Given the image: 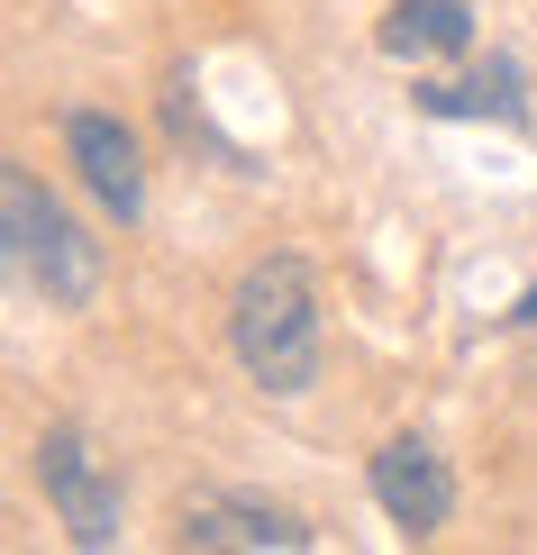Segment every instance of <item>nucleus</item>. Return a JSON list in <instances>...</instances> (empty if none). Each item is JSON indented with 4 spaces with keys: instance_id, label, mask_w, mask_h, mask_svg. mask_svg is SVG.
<instances>
[{
    "instance_id": "obj_9",
    "label": "nucleus",
    "mask_w": 537,
    "mask_h": 555,
    "mask_svg": "<svg viewBox=\"0 0 537 555\" xmlns=\"http://www.w3.org/2000/svg\"><path fill=\"white\" fill-rule=\"evenodd\" d=\"M520 319H528V328H537V292H528V300H520Z\"/></svg>"
},
{
    "instance_id": "obj_1",
    "label": "nucleus",
    "mask_w": 537,
    "mask_h": 555,
    "mask_svg": "<svg viewBox=\"0 0 537 555\" xmlns=\"http://www.w3.org/2000/svg\"><path fill=\"white\" fill-rule=\"evenodd\" d=\"M228 346H238L246 383H265L273 401H301L319 383V283L301 256H265L228 292Z\"/></svg>"
},
{
    "instance_id": "obj_4",
    "label": "nucleus",
    "mask_w": 537,
    "mask_h": 555,
    "mask_svg": "<svg viewBox=\"0 0 537 555\" xmlns=\"http://www.w3.org/2000/svg\"><path fill=\"white\" fill-rule=\"evenodd\" d=\"M365 482H373V501H383V519L401 528V538H437V528L456 519V474H447V455H437L429 437H383Z\"/></svg>"
},
{
    "instance_id": "obj_5",
    "label": "nucleus",
    "mask_w": 537,
    "mask_h": 555,
    "mask_svg": "<svg viewBox=\"0 0 537 555\" xmlns=\"http://www.w3.org/2000/svg\"><path fill=\"white\" fill-rule=\"evenodd\" d=\"M64 155H74L82 192L101 201V210L119 219V228L146 210V165H137V137L110 119V109H74V119H64Z\"/></svg>"
},
{
    "instance_id": "obj_2",
    "label": "nucleus",
    "mask_w": 537,
    "mask_h": 555,
    "mask_svg": "<svg viewBox=\"0 0 537 555\" xmlns=\"http://www.w3.org/2000/svg\"><path fill=\"white\" fill-rule=\"evenodd\" d=\"M0 228H10V264L46 292V310H91V292H101V246L64 219V201L46 192L28 165L0 173Z\"/></svg>"
},
{
    "instance_id": "obj_6",
    "label": "nucleus",
    "mask_w": 537,
    "mask_h": 555,
    "mask_svg": "<svg viewBox=\"0 0 537 555\" xmlns=\"http://www.w3.org/2000/svg\"><path fill=\"white\" fill-rule=\"evenodd\" d=\"M182 546H238V555H301L310 546V528L292 511H273V501H228V492H201L182 501Z\"/></svg>"
},
{
    "instance_id": "obj_8",
    "label": "nucleus",
    "mask_w": 537,
    "mask_h": 555,
    "mask_svg": "<svg viewBox=\"0 0 537 555\" xmlns=\"http://www.w3.org/2000/svg\"><path fill=\"white\" fill-rule=\"evenodd\" d=\"M419 109H437V119H483V109H493L501 128H528L520 64H510V55H493V64H483V82H429V91H419Z\"/></svg>"
},
{
    "instance_id": "obj_7",
    "label": "nucleus",
    "mask_w": 537,
    "mask_h": 555,
    "mask_svg": "<svg viewBox=\"0 0 537 555\" xmlns=\"http://www.w3.org/2000/svg\"><path fill=\"white\" fill-rule=\"evenodd\" d=\"M373 37H383V55H401V64L464 55V46H474V10H464V0H392Z\"/></svg>"
},
{
    "instance_id": "obj_3",
    "label": "nucleus",
    "mask_w": 537,
    "mask_h": 555,
    "mask_svg": "<svg viewBox=\"0 0 537 555\" xmlns=\"http://www.w3.org/2000/svg\"><path fill=\"white\" fill-rule=\"evenodd\" d=\"M37 482H46L64 538H74L82 555H101V546L128 538V501H119V482H110V465L91 455L82 428H46V437H37Z\"/></svg>"
}]
</instances>
